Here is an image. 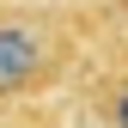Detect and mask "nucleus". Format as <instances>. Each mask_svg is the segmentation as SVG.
I'll return each instance as SVG.
<instances>
[{
  "label": "nucleus",
  "instance_id": "nucleus-3",
  "mask_svg": "<svg viewBox=\"0 0 128 128\" xmlns=\"http://www.w3.org/2000/svg\"><path fill=\"white\" fill-rule=\"evenodd\" d=\"M0 128H55L43 104H0Z\"/></svg>",
  "mask_w": 128,
  "mask_h": 128
},
{
  "label": "nucleus",
  "instance_id": "nucleus-2",
  "mask_svg": "<svg viewBox=\"0 0 128 128\" xmlns=\"http://www.w3.org/2000/svg\"><path fill=\"white\" fill-rule=\"evenodd\" d=\"M79 98H86L92 128H128V61L104 55L98 67H86V79H79Z\"/></svg>",
  "mask_w": 128,
  "mask_h": 128
},
{
  "label": "nucleus",
  "instance_id": "nucleus-1",
  "mask_svg": "<svg viewBox=\"0 0 128 128\" xmlns=\"http://www.w3.org/2000/svg\"><path fill=\"white\" fill-rule=\"evenodd\" d=\"M86 18L61 0H0V104H49L86 67Z\"/></svg>",
  "mask_w": 128,
  "mask_h": 128
},
{
  "label": "nucleus",
  "instance_id": "nucleus-4",
  "mask_svg": "<svg viewBox=\"0 0 128 128\" xmlns=\"http://www.w3.org/2000/svg\"><path fill=\"white\" fill-rule=\"evenodd\" d=\"M110 55H116V61H128V30H122L116 43H110Z\"/></svg>",
  "mask_w": 128,
  "mask_h": 128
}]
</instances>
